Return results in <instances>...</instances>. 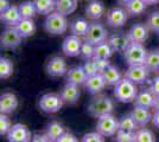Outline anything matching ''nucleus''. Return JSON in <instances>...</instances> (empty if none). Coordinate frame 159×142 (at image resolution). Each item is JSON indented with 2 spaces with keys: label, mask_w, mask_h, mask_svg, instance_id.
<instances>
[{
  "label": "nucleus",
  "mask_w": 159,
  "mask_h": 142,
  "mask_svg": "<svg viewBox=\"0 0 159 142\" xmlns=\"http://www.w3.org/2000/svg\"><path fill=\"white\" fill-rule=\"evenodd\" d=\"M69 23L66 20V15L61 14L58 12H52L48 14L45 20H44V28L45 31L51 34H63L68 30Z\"/></svg>",
  "instance_id": "f257e3e1"
},
{
  "label": "nucleus",
  "mask_w": 159,
  "mask_h": 142,
  "mask_svg": "<svg viewBox=\"0 0 159 142\" xmlns=\"http://www.w3.org/2000/svg\"><path fill=\"white\" fill-rule=\"evenodd\" d=\"M138 95V89L137 84H134L128 78H124L120 81L119 84L115 85L114 89V96L116 97V100L122 103H129L135 100Z\"/></svg>",
  "instance_id": "f03ea898"
},
{
  "label": "nucleus",
  "mask_w": 159,
  "mask_h": 142,
  "mask_svg": "<svg viewBox=\"0 0 159 142\" xmlns=\"http://www.w3.org/2000/svg\"><path fill=\"white\" fill-rule=\"evenodd\" d=\"M88 113L94 117H101L107 114H112L114 104L113 101L107 96H98L94 97L88 104Z\"/></svg>",
  "instance_id": "7ed1b4c3"
},
{
  "label": "nucleus",
  "mask_w": 159,
  "mask_h": 142,
  "mask_svg": "<svg viewBox=\"0 0 159 142\" xmlns=\"http://www.w3.org/2000/svg\"><path fill=\"white\" fill-rule=\"evenodd\" d=\"M122 54H124V57H125L128 65H143V64H145L147 51L141 43H131Z\"/></svg>",
  "instance_id": "20e7f679"
},
{
  "label": "nucleus",
  "mask_w": 159,
  "mask_h": 142,
  "mask_svg": "<svg viewBox=\"0 0 159 142\" xmlns=\"http://www.w3.org/2000/svg\"><path fill=\"white\" fill-rule=\"evenodd\" d=\"M96 130L103 136H112L119 130V121L112 114L101 116L98 118Z\"/></svg>",
  "instance_id": "39448f33"
},
{
  "label": "nucleus",
  "mask_w": 159,
  "mask_h": 142,
  "mask_svg": "<svg viewBox=\"0 0 159 142\" xmlns=\"http://www.w3.org/2000/svg\"><path fill=\"white\" fill-rule=\"evenodd\" d=\"M107 36H108V32L106 27L103 26V24H101L99 21H93L90 23V26L87 34L84 36V39L93 45H98L100 43L107 41Z\"/></svg>",
  "instance_id": "423d86ee"
},
{
  "label": "nucleus",
  "mask_w": 159,
  "mask_h": 142,
  "mask_svg": "<svg viewBox=\"0 0 159 142\" xmlns=\"http://www.w3.org/2000/svg\"><path fill=\"white\" fill-rule=\"evenodd\" d=\"M21 39H23V37L20 36L18 30L16 28V26H12L2 31L1 37H0V44H1L2 49L13 50L21 44Z\"/></svg>",
  "instance_id": "0eeeda50"
},
{
  "label": "nucleus",
  "mask_w": 159,
  "mask_h": 142,
  "mask_svg": "<svg viewBox=\"0 0 159 142\" xmlns=\"http://www.w3.org/2000/svg\"><path fill=\"white\" fill-rule=\"evenodd\" d=\"M63 100L61 95L56 94H45L40 97L39 108L44 113H57L63 107Z\"/></svg>",
  "instance_id": "6e6552de"
},
{
  "label": "nucleus",
  "mask_w": 159,
  "mask_h": 142,
  "mask_svg": "<svg viewBox=\"0 0 159 142\" xmlns=\"http://www.w3.org/2000/svg\"><path fill=\"white\" fill-rule=\"evenodd\" d=\"M150 70L145 64L143 65H129L126 71L125 77L128 78L134 84H143L148 80Z\"/></svg>",
  "instance_id": "1a4fd4ad"
},
{
  "label": "nucleus",
  "mask_w": 159,
  "mask_h": 142,
  "mask_svg": "<svg viewBox=\"0 0 159 142\" xmlns=\"http://www.w3.org/2000/svg\"><path fill=\"white\" fill-rule=\"evenodd\" d=\"M6 136L8 142H31L32 139L29 128L21 123L13 124Z\"/></svg>",
  "instance_id": "9d476101"
},
{
  "label": "nucleus",
  "mask_w": 159,
  "mask_h": 142,
  "mask_svg": "<svg viewBox=\"0 0 159 142\" xmlns=\"http://www.w3.org/2000/svg\"><path fill=\"white\" fill-rule=\"evenodd\" d=\"M127 14L128 12L126 8L122 7H113L107 12L106 21L109 26L112 27H121L126 24Z\"/></svg>",
  "instance_id": "9b49d317"
},
{
  "label": "nucleus",
  "mask_w": 159,
  "mask_h": 142,
  "mask_svg": "<svg viewBox=\"0 0 159 142\" xmlns=\"http://www.w3.org/2000/svg\"><path fill=\"white\" fill-rule=\"evenodd\" d=\"M45 69H47L48 75L51 76V77H61V76H63L68 72L66 61L60 56L52 57L50 61L48 62Z\"/></svg>",
  "instance_id": "f8f14e48"
},
{
  "label": "nucleus",
  "mask_w": 159,
  "mask_h": 142,
  "mask_svg": "<svg viewBox=\"0 0 159 142\" xmlns=\"http://www.w3.org/2000/svg\"><path fill=\"white\" fill-rule=\"evenodd\" d=\"M82 44H83V41L80 39V37L71 34V36H68L63 41L62 50H63L64 54L68 57H75V56L80 54Z\"/></svg>",
  "instance_id": "ddd939ff"
},
{
  "label": "nucleus",
  "mask_w": 159,
  "mask_h": 142,
  "mask_svg": "<svg viewBox=\"0 0 159 142\" xmlns=\"http://www.w3.org/2000/svg\"><path fill=\"white\" fill-rule=\"evenodd\" d=\"M148 27L145 24H134L127 32L131 43H145L148 38Z\"/></svg>",
  "instance_id": "4468645a"
},
{
  "label": "nucleus",
  "mask_w": 159,
  "mask_h": 142,
  "mask_svg": "<svg viewBox=\"0 0 159 142\" xmlns=\"http://www.w3.org/2000/svg\"><path fill=\"white\" fill-rule=\"evenodd\" d=\"M108 43L112 46L114 52H124L127 49V46L131 44V41L128 38V36L122 32H116L109 36L108 38Z\"/></svg>",
  "instance_id": "2eb2a0df"
},
{
  "label": "nucleus",
  "mask_w": 159,
  "mask_h": 142,
  "mask_svg": "<svg viewBox=\"0 0 159 142\" xmlns=\"http://www.w3.org/2000/svg\"><path fill=\"white\" fill-rule=\"evenodd\" d=\"M106 85L107 84L106 82H105V78H103L102 74H98L88 77L86 83H84V88H86L87 91L94 95L101 93Z\"/></svg>",
  "instance_id": "dca6fc26"
},
{
  "label": "nucleus",
  "mask_w": 159,
  "mask_h": 142,
  "mask_svg": "<svg viewBox=\"0 0 159 142\" xmlns=\"http://www.w3.org/2000/svg\"><path fill=\"white\" fill-rule=\"evenodd\" d=\"M18 107V98L14 94L6 93L0 97V113L1 114H11Z\"/></svg>",
  "instance_id": "f3484780"
},
{
  "label": "nucleus",
  "mask_w": 159,
  "mask_h": 142,
  "mask_svg": "<svg viewBox=\"0 0 159 142\" xmlns=\"http://www.w3.org/2000/svg\"><path fill=\"white\" fill-rule=\"evenodd\" d=\"M87 76L86 71L83 67H75V68L70 69L68 72H66V81L70 84H74V85H84L86 83Z\"/></svg>",
  "instance_id": "a211bd4d"
},
{
  "label": "nucleus",
  "mask_w": 159,
  "mask_h": 142,
  "mask_svg": "<svg viewBox=\"0 0 159 142\" xmlns=\"http://www.w3.org/2000/svg\"><path fill=\"white\" fill-rule=\"evenodd\" d=\"M105 5L102 1L100 0H92L88 2V5L86 6V14L89 19H100L103 14H105Z\"/></svg>",
  "instance_id": "6ab92c4d"
},
{
  "label": "nucleus",
  "mask_w": 159,
  "mask_h": 142,
  "mask_svg": "<svg viewBox=\"0 0 159 142\" xmlns=\"http://www.w3.org/2000/svg\"><path fill=\"white\" fill-rule=\"evenodd\" d=\"M132 117L135 120V122L138 123L139 127H145L146 124L150 121H152V114L150 113L148 108H144V107H139V105H135L134 109L131 113Z\"/></svg>",
  "instance_id": "aec40b11"
},
{
  "label": "nucleus",
  "mask_w": 159,
  "mask_h": 142,
  "mask_svg": "<svg viewBox=\"0 0 159 142\" xmlns=\"http://www.w3.org/2000/svg\"><path fill=\"white\" fill-rule=\"evenodd\" d=\"M0 14H1L0 15L1 21H4L6 25H10V26H16L23 19L21 15H20L19 7L18 6H10L5 12H2Z\"/></svg>",
  "instance_id": "412c9836"
},
{
  "label": "nucleus",
  "mask_w": 159,
  "mask_h": 142,
  "mask_svg": "<svg viewBox=\"0 0 159 142\" xmlns=\"http://www.w3.org/2000/svg\"><path fill=\"white\" fill-rule=\"evenodd\" d=\"M154 101H156V95L153 94L151 90H147V89H143L141 91H139L137 97H135V100H134L135 105L148 109L153 108Z\"/></svg>",
  "instance_id": "4be33fe9"
},
{
  "label": "nucleus",
  "mask_w": 159,
  "mask_h": 142,
  "mask_svg": "<svg viewBox=\"0 0 159 142\" xmlns=\"http://www.w3.org/2000/svg\"><path fill=\"white\" fill-rule=\"evenodd\" d=\"M61 97L66 103H75L80 97V90L77 85L68 83L64 88L61 90Z\"/></svg>",
  "instance_id": "5701e85b"
},
{
  "label": "nucleus",
  "mask_w": 159,
  "mask_h": 142,
  "mask_svg": "<svg viewBox=\"0 0 159 142\" xmlns=\"http://www.w3.org/2000/svg\"><path fill=\"white\" fill-rule=\"evenodd\" d=\"M16 28L18 30V32L23 38H29L36 32V24L32 19H21L16 25Z\"/></svg>",
  "instance_id": "b1692460"
},
{
  "label": "nucleus",
  "mask_w": 159,
  "mask_h": 142,
  "mask_svg": "<svg viewBox=\"0 0 159 142\" xmlns=\"http://www.w3.org/2000/svg\"><path fill=\"white\" fill-rule=\"evenodd\" d=\"M90 23H88L84 18H77L70 24V31L74 36L77 37H84L89 30Z\"/></svg>",
  "instance_id": "393cba45"
},
{
  "label": "nucleus",
  "mask_w": 159,
  "mask_h": 142,
  "mask_svg": "<svg viewBox=\"0 0 159 142\" xmlns=\"http://www.w3.org/2000/svg\"><path fill=\"white\" fill-rule=\"evenodd\" d=\"M102 76L105 78L107 85H116L119 84L120 81L122 80L121 78V72L119 71V69L114 65H111L102 72Z\"/></svg>",
  "instance_id": "a878e982"
},
{
  "label": "nucleus",
  "mask_w": 159,
  "mask_h": 142,
  "mask_svg": "<svg viewBox=\"0 0 159 142\" xmlns=\"http://www.w3.org/2000/svg\"><path fill=\"white\" fill-rule=\"evenodd\" d=\"M77 8V0H57L55 11L61 14H71Z\"/></svg>",
  "instance_id": "bb28decb"
},
{
  "label": "nucleus",
  "mask_w": 159,
  "mask_h": 142,
  "mask_svg": "<svg viewBox=\"0 0 159 142\" xmlns=\"http://www.w3.org/2000/svg\"><path fill=\"white\" fill-rule=\"evenodd\" d=\"M113 49L109 45L108 41H103V43H100L98 45H95V52H94V59H109L113 54Z\"/></svg>",
  "instance_id": "cd10ccee"
},
{
  "label": "nucleus",
  "mask_w": 159,
  "mask_h": 142,
  "mask_svg": "<svg viewBox=\"0 0 159 142\" xmlns=\"http://www.w3.org/2000/svg\"><path fill=\"white\" fill-rule=\"evenodd\" d=\"M64 133H66V130H64L63 124L57 121L49 123L47 126V129H45V134L53 141H57L58 137H61Z\"/></svg>",
  "instance_id": "c85d7f7f"
},
{
  "label": "nucleus",
  "mask_w": 159,
  "mask_h": 142,
  "mask_svg": "<svg viewBox=\"0 0 159 142\" xmlns=\"http://www.w3.org/2000/svg\"><path fill=\"white\" fill-rule=\"evenodd\" d=\"M18 7H19L20 15L23 19H32L36 15V13H38L33 0L32 1H23L21 4H19Z\"/></svg>",
  "instance_id": "c756f323"
},
{
  "label": "nucleus",
  "mask_w": 159,
  "mask_h": 142,
  "mask_svg": "<svg viewBox=\"0 0 159 142\" xmlns=\"http://www.w3.org/2000/svg\"><path fill=\"white\" fill-rule=\"evenodd\" d=\"M146 4L144 0H129L126 5V11L131 15H140L146 11Z\"/></svg>",
  "instance_id": "7c9ffc66"
},
{
  "label": "nucleus",
  "mask_w": 159,
  "mask_h": 142,
  "mask_svg": "<svg viewBox=\"0 0 159 142\" xmlns=\"http://www.w3.org/2000/svg\"><path fill=\"white\" fill-rule=\"evenodd\" d=\"M34 5L37 7V11L39 14L52 13L56 7V0H33Z\"/></svg>",
  "instance_id": "2f4dec72"
},
{
  "label": "nucleus",
  "mask_w": 159,
  "mask_h": 142,
  "mask_svg": "<svg viewBox=\"0 0 159 142\" xmlns=\"http://www.w3.org/2000/svg\"><path fill=\"white\" fill-rule=\"evenodd\" d=\"M138 123L132 117V115L124 116L119 121V129L120 130H125V131H131V133H135L138 129Z\"/></svg>",
  "instance_id": "473e14b6"
},
{
  "label": "nucleus",
  "mask_w": 159,
  "mask_h": 142,
  "mask_svg": "<svg viewBox=\"0 0 159 142\" xmlns=\"http://www.w3.org/2000/svg\"><path fill=\"white\" fill-rule=\"evenodd\" d=\"M145 65L150 71H158L159 69V50H152L147 52Z\"/></svg>",
  "instance_id": "72a5a7b5"
},
{
  "label": "nucleus",
  "mask_w": 159,
  "mask_h": 142,
  "mask_svg": "<svg viewBox=\"0 0 159 142\" xmlns=\"http://www.w3.org/2000/svg\"><path fill=\"white\" fill-rule=\"evenodd\" d=\"M13 74V63L8 58L1 57L0 58V78L6 80Z\"/></svg>",
  "instance_id": "f704fd0d"
},
{
  "label": "nucleus",
  "mask_w": 159,
  "mask_h": 142,
  "mask_svg": "<svg viewBox=\"0 0 159 142\" xmlns=\"http://www.w3.org/2000/svg\"><path fill=\"white\" fill-rule=\"evenodd\" d=\"M134 142H156V137L151 130L141 128L135 131V140Z\"/></svg>",
  "instance_id": "c9c22d12"
},
{
  "label": "nucleus",
  "mask_w": 159,
  "mask_h": 142,
  "mask_svg": "<svg viewBox=\"0 0 159 142\" xmlns=\"http://www.w3.org/2000/svg\"><path fill=\"white\" fill-rule=\"evenodd\" d=\"M94 52H95V45L88 43V41H84L81 46V51H80V56L84 59H92L94 58Z\"/></svg>",
  "instance_id": "e433bc0d"
},
{
  "label": "nucleus",
  "mask_w": 159,
  "mask_h": 142,
  "mask_svg": "<svg viewBox=\"0 0 159 142\" xmlns=\"http://www.w3.org/2000/svg\"><path fill=\"white\" fill-rule=\"evenodd\" d=\"M146 25H147V27L151 31L159 33V11L152 12V13L148 15L147 21H146Z\"/></svg>",
  "instance_id": "4c0bfd02"
},
{
  "label": "nucleus",
  "mask_w": 159,
  "mask_h": 142,
  "mask_svg": "<svg viewBox=\"0 0 159 142\" xmlns=\"http://www.w3.org/2000/svg\"><path fill=\"white\" fill-rule=\"evenodd\" d=\"M11 128H12V123L7 114H1L0 115V135H7Z\"/></svg>",
  "instance_id": "58836bf2"
},
{
  "label": "nucleus",
  "mask_w": 159,
  "mask_h": 142,
  "mask_svg": "<svg viewBox=\"0 0 159 142\" xmlns=\"http://www.w3.org/2000/svg\"><path fill=\"white\" fill-rule=\"evenodd\" d=\"M135 140V133L125 131V130H118L116 131V142H134Z\"/></svg>",
  "instance_id": "ea45409f"
},
{
  "label": "nucleus",
  "mask_w": 159,
  "mask_h": 142,
  "mask_svg": "<svg viewBox=\"0 0 159 142\" xmlns=\"http://www.w3.org/2000/svg\"><path fill=\"white\" fill-rule=\"evenodd\" d=\"M82 67H83V69H84V71H86V74H87V76H88V77L94 76V75L100 74L94 59H87L86 63H84Z\"/></svg>",
  "instance_id": "a19ab883"
},
{
  "label": "nucleus",
  "mask_w": 159,
  "mask_h": 142,
  "mask_svg": "<svg viewBox=\"0 0 159 142\" xmlns=\"http://www.w3.org/2000/svg\"><path fill=\"white\" fill-rule=\"evenodd\" d=\"M81 142H106L105 141V136L100 134L99 131H93V133H88L82 137Z\"/></svg>",
  "instance_id": "79ce46f5"
},
{
  "label": "nucleus",
  "mask_w": 159,
  "mask_h": 142,
  "mask_svg": "<svg viewBox=\"0 0 159 142\" xmlns=\"http://www.w3.org/2000/svg\"><path fill=\"white\" fill-rule=\"evenodd\" d=\"M94 61H95V64H96V67H98V70H99L100 74H102L108 67H111L109 59H101V58H98V59H94Z\"/></svg>",
  "instance_id": "37998d69"
},
{
  "label": "nucleus",
  "mask_w": 159,
  "mask_h": 142,
  "mask_svg": "<svg viewBox=\"0 0 159 142\" xmlns=\"http://www.w3.org/2000/svg\"><path fill=\"white\" fill-rule=\"evenodd\" d=\"M56 142H79V140L74 134L69 133V131H66L61 137H58V140Z\"/></svg>",
  "instance_id": "c03bdc74"
},
{
  "label": "nucleus",
  "mask_w": 159,
  "mask_h": 142,
  "mask_svg": "<svg viewBox=\"0 0 159 142\" xmlns=\"http://www.w3.org/2000/svg\"><path fill=\"white\" fill-rule=\"evenodd\" d=\"M31 142H56L51 140L47 134H34L31 139Z\"/></svg>",
  "instance_id": "a18cd8bd"
},
{
  "label": "nucleus",
  "mask_w": 159,
  "mask_h": 142,
  "mask_svg": "<svg viewBox=\"0 0 159 142\" xmlns=\"http://www.w3.org/2000/svg\"><path fill=\"white\" fill-rule=\"evenodd\" d=\"M150 90L152 91L156 96H159V76L154 77L151 82V87H150Z\"/></svg>",
  "instance_id": "49530a36"
},
{
  "label": "nucleus",
  "mask_w": 159,
  "mask_h": 142,
  "mask_svg": "<svg viewBox=\"0 0 159 142\" xmlns=\"http://www.w3.org/2000/svg\"><path fill=\"white\" fill-rule=\"evenodd\" d=\"M10 6L11 5H10V1L8 0H0V13L5 12Z\"/></svg>",
  "instance_id": "de8ad7c7"
},
{
  "label": "nucleus",
  "mask_w": 159,
  "mask_h": 142,
  "mask_svg": "<svg viewBox=\"0 0 159 142\" xmlns=\"http://www.w3.org/2000/svg\"><path fill=\"white\" fill-rule=\"evenodd\" d=\"M152 123L154 127H157L159 129V111H156L154 115L152 116Z\"/></svg>",
  "instance_id": "09e8293b"
},
{
  "label": "nucleus",
  "mask_w": 159,
  "mask_h": 142,
  "mask_svg": "<svg viewBox=\"0 0 159 142\" xmlns=\"http://www.w3.org/2000/svg\"><path fill=\"white\" fill-rule=\"evenodd\" d=\"M153 108L156 109V111H159V96H156V101H154Z\"/></svg>",
  "instance_id": "8fccbe9b"
},
{
  "label": "nucleus",
  "mask_w": 159,
  "mask_h": 142,
  "mask_svg": "<svg viewBox=\"0 0 159 142\" xmlns=\"http://www.w3.org/2000/svg\"><path fill=\"white\" fill-rule=\"evenodd\" d=\"M147 5H156V4H158L159 0H144Z\"/></svg>",
  "instance_id": "3c124183"
},
{
  "label": "nucleus",
  "mask_w": 159,
  "mask_h": 142,
  "mask_svg": "<svg viewBox=\"0 0 159 142\" xmlns=\"http://www.w3.org/2000/svg\"><path fill=\"white\" fill-rule=\"evenodd\" d=\"M116 1L119 2L120 5H125V6H126V5H127V2H128L129 0H116Z\"/></svg>",
  "instance_id": "603ef678"
},
{
  "label": "nucleus",
  "mask_w": 159,
  "mask_h": 142,
  "mask_svg": "<svg viewBox=\"0 0 159 142\" xmlns=\"http://www.w3.org/2000/svg\"><path fill=\"white\" fill-rule=\"evenodd\" d=\"M158 74H159V69H158Z\"/></svg>",
  "instance_id": "864d4df0"
},
{
  "label": "nucleus",
  "mask_w": 159,
  "mask_h": 142,
  "mask_svg": "<svg viewBox=\"0 0 159 142\" xmlns=\"http://www.w3.org/2000/svg\"><path fill=\"white\" fill-rule=\"evenodd\" d=\"M56 1H57V0H56Z\"/></svg>",
  "instance_id": "5fc2aeb1"
}]
</instances>
